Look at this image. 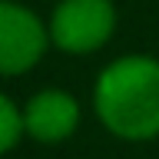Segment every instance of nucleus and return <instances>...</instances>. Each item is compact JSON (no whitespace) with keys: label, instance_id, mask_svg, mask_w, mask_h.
Returning a JSON list of instances; mask_svg holds the SVG:
<instances>
[{"label":"nucleus","instance_id":"1","mask_svg":"<svg viewBox=\"0 0 159 159\" xmlns=\"http://www.w3.org/2000/svg\"><path fill=\"white\" fill-rule=\"evenodd\" d=\"M93 109L119 139L143 143L159 136V60L129 53L99 70L93 83Z\"/></svg>","mask_w":159,"mask_h":159},{"label":"nucleus","instance_id":"2","mask_svg":"<svg viewBox=\"0 0 159 159\" xmlns=\"http://www.w3.org/2000/svg\"><path fill=\"white\" fill-rule=\"evenodd\" d=\"M116 30L113 0H60L50 17V43L63 53H93L106 47Z\"/></svg>","mask_w":159,"mask_h":159},{"label":"nucleus","instance_id":"3","mask_svg":"<svg viewBox=\"0 0 159 159\" xmlns=\"http://www.w3.org/2000/svg\"><path fill=\"white\" fill-rule=\"evenodd\" d=\"M50 27L13 0H0V76H20L43 60Z\"/></svg>","mask_w":159,"mask_h":159},{"label":"nucleus","instance_id":"4","mask_svg":"<svg viewBox=\"0 0 159 159\" xmlns=\"http://www.w3.org/2000/svg\"><path fill=\"white\" fill-rule=\"evenodd\" d=\"M80 126V103L66 89H40L23 106V133L43 146L70 139Z\"/></svg>","mask_w":159,"mask_h":159},{"label":"nucleus","instance_id":"5","mask_svg":"<svg viewBox=\"0 0 159 159\" xmlns=\"http://www.w3.org/2000/svg\"><path fill=\"white\" fill-rule=\"evenodd\" d=\"M20 136H23V109L0 93V156L17 146Z\"/></svg>","mask_w":159,"mask_h":159}]
</instances>
